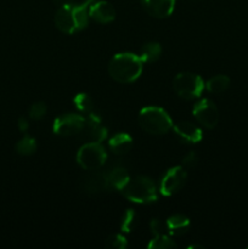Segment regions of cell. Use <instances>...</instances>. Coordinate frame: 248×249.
I'll return each mask as SVG.
<instances>
[{"label":"cell","instance_id":"cell-16","mask_svg":"<svg viewBox=\"0 0 248 249\" xmlns=\"http://www.w3.org/2000/svg\"><path fill=\"white\" fill-rule=\"evenodd\" d=\"M107 177H108L109 187L114 190H118V191H122V189L130 180L128 170L124 167H121V165H117V167L112 168L109 170V173H107Z\"/></svg>","mask_w":248,"mask_h":249},{"label":"cell","instance_id":"cell-13","mask_svg":"<svg viewBox=\"0 0 248 249\" xmlns=\"http://www.w3.org/2000/svg\"><path fill=\"white\" fill-rule=\"evenodd\" d=\"M83 190L85 194L89 195L101 194V192L111 190L107 173H94L89 175L83 182Z\"/></svg>","mask_w":248,"mask_h":249},{"label":"cell","instance_id":"cell-12","mask_svg":"<svg viewBox=\"0 0 248 249\" xmlns=\"http://www.w3.org/2000/svg\"><path fill=\"white\" fill-rule=\"evenodd\" d=\"M89 16L99 23H109L116 18V10L108 1L92 2L89 9Z\"/></svg>","mask_w":248,"mask_h":249},{"label":"cell","instance_id":"cell-6","mask_svg":"<svg viewBox=\"0 0 248 249\" xmlns=\"http://www.w3.org/2000/svg\"><path fill=\"white\" fill-rule=\"evenodd\" d=\"M107 158L106 150L100 142H88L79 148L77 162L83 169L96 170L105 164Z\"/></svg>","mask_w":248,"mask_h":249},{"label":"cell","instance_id":"cell-1","mask_svg":"<svg viewBox=\"0 0 248 249\" xmlns=\"http://www.w3.org/2000/svg\"><path fill=\"white\" fill-rule=\"evenodd\" d=\"M95 0H82L79 4L66 2L55 15V24L67 34L82 31L89 23V9Z\"/></svg>","mask_w":248,"mask_h":249},{"label":"cell","instance_id":"cell-5","mask_svg":"<svg viewBox=\"0 0 248 249\" xmlns=\"http://www.w3.org/2000/svg\"><path fill=\"white\" fill-rule=\"evenodd\" d=\"M204 85L202 78L194 73H180L173 80L175 94L185 100H194L201 96Z\"/></svg>","mask_w":248,"mask_h":249},{"label":"cell","instance_id":"cell-21","mask_svg":"<svg viewBox=\"0 0 248 249\" xmlns=\"http://www.w3.org/2000/svg\"><path fill=\"white\" fill-rule=\"evenodd\" d=\"M150 249H170V248H177V243L167 235H157L155 238L150 241L147 246Z\"/></svg>","mask_w":248,"mask_h":249},{"label":"cell","instance_id":"cell-8","mask_svg":"<svg viewBox=\"0 0 248 249\" xmlns=\"http://www.w3.org/2000/svg\"><path fill=\"white\" fill-rule=\"evenodd\" d=\"M192 113L196 121L207 129L215 128L219 122L218 107L208 99H203L195 104Z\"/></svg>","mask_w":248,"mask_h":249},{"label":"cell","instance_id":"cell-2","mask_svg":"<svg viewBox=\"0 0 248 249\" xmlns=\"http://www.w3.org/2000/svg\"><path fill=\"white\" fill-rule=\"evenodd\" d=\"M143 62L140 56L134 53H118L108 65V73L112 79L122 84L133 83L140 77Z\"/></svg>","mask_w":248,"mask_h":249},{"label":"cell","instance_id":"cell-18","mask_svg":"<svg viewBox=\"0 0 248 249\" xmlns=\"http://www.w3.org/2000/svg\"><path fill=\"white\" fill-rule=\"evenodd\" d=\"M162 53V46L156 41L146 43L140 50V58L143 63H151L157 61Z\"/></svg>","mask_w":248,"mask_h":249},{"label":"cell","instance_id":"cell-25","mask_svg":"<svg viewBox=\"0 0 248 249\" xmlns=\"http://www.w3.org/2000/svg\"><path fill=\"white\" fill-rule=\"evenodd\" d=\"M106 247L114 249H125L128 247V242L122 235H112L106 240Z\"/></svg>","mask_w":248,"mask_h":249},{"label":"cell","instance_id":"cell-22","mask_svg":"<svg viewBox=\"0 0 248 249\" xmlns=\"http://www.w3.org/2000/svg\"><path fill=\"white\" fill-rule=\"evenodd\" d=\"M74 105L77 106V108L79 109L83 113H91L94 112V101H92L91 97L89 96L85 92H80L77 96L74 97Z\"/></svg>","mask_w":248,"mask_h":249},{"label":"cell","instance_id":"cell-10","mask_svg":"<svg viewBox=\"0 0 248 249\" xmlns=\"http://www.w3.org/2000/svg\"><path fill=\"white\" fill-rule=\"evenodd\" d=\"M82 133H84V138H87L89 142H102L107 136V129L102 125L100 117L95 112H91L87 114Z\"/></svg>","mask_w":248,"mask_h":249},{"label":"cell","instance_id":"cell-29","mask_svg":"<svg viewBox=\"0 0 248 249\" xmlns=\"http://www.w3.org/2000/svg\"><path fill=\"white\" fill-rule=\"evenodd\" d=\"M55 1L56 2H65V4H66V2H67L68 0H55Z\"/></svg>","mask_w":248,"mask_h":249},{"label":"cell","instance_id":"cell-3","mask_svg":"<svg viewBox=\"0 0 248 249\" xmlns=\"http://www.w3.org/2000/svg\"><path fill=\"white\" fill-rule=\"evenodd\" d=\"M138 121L141 129L152 135H163L173 128L169 114L159 107H145L139 113Z\"/></svg>","mask_w":248,"mask_h":249},{"label":"cell","instance_id":"cell-27","mask_svg":"<svg viewBox=\"0 0 248 249\" xmlns=\"http://www.w3.org/2000/svg\"><path fill=\"white\" fill-rule=\"evenodd\" d=\"M197 162H198V156L195 152H189L185 156L184 160H182V164L187 168L195 167L197 164Z\"/></svg>","mask_w":248,"mask_h":249},{"label":"cell","instance_id":"cell-9","mask_svg":"<svg viewBox=\"0 0 248 249\" xmlns=\"http://www.w3.org/2000/svg\"><path fill=\"white\" fill-rule=\"evenodd\" d=\"M187 179V174L182 167H174L168 170L162 178L160 181V192L164 196H173L180 191L182 186L185 185Z\"/></svg>","mask_w":248,"mask_h":249},{"label":"cell","instance_id":"cell-17","mask_svg":"<svg viewBox=\"0 0 248 249\" xmlns=\"http://www.w3.org/2000/svg\"><path fill=\"white\" fill-rule=\"evenodd\" d=\"M108 145L114 155H125L133 147V139L128 134L119 133L109 140Z\"/></svg>","mask_w":248,"mask_h":249},{"label":"cell","instance_id":"cell-19","mask_svg":"<svg viewBox=\"0 0 248 249\" xmlns=\"http://www.w3.org/2000/svg\"><path fill=\"white\" fill-rule=\"evenodd\" d=\"M229 85H230V78L223 74L215 75L206 83L207 90L213 94H220V92L225 91Z\"/></svg>","mask_w":248,"mask_h":249},{"label":"cell","instance_id":"cell-23","mask_svg":"<svg viewBox=\"0 0 248 249\" xmlns=\"http://www.w3.org/2000/svg\"><path fill=\"white\" fill-rule=\"evenodd\" d=\"M139 219L138 214H136L135 211L133 209H128V211L124 213L123 219H122L121 223V229L123 232H131L134 229L138 226Z\"/></svg>","mask_w":248,"mask_h":249},{"label":"cell","instance_id":"cell-4","mask_svg":"<svg viewBox=\"0 0 248 249\" xmlns=\"http://www.w3.org/2000/svg\"><path fill=\"white\" fill-rule=\"evenodd\" d=\"M122 194L126 199L134 203L147 204L157 199V189L150 178L136 177L129 180L128 184L122 189Z\"/></svg>","mask_w":248,"mask_h":249},{"label":"cell","instance_id":"cell-15","mask_svg":"<svg viewBox=\"0 0 248 249\" xmlns=\"http://www.w3.org/2000/svg\"><path fill=\"white\" fill-rule=\"evenodd\" d=\"M165 224H167L168 233L172 236L185 235L191 225L189 218L182 214H175V215L169 216Z\"/></svg>","mask_w":248,"mask_h":249},{"label":"cell","instance_id":"cell-14","mask_svg":"<svg viewBox=\"0 0 248 249\" xmlns=\"http://www.w3.org/2000/svg\"><path fill=\"white\" fill-rule=\"evenodd\" d=\"M174 133L181 140L190 143L199 142L202 140V138H203L201 129L195 125V124L190 123V122H180V123L175 124Z\"/></svg>","mask_w":248,"mask_h":249},{"label":"cell","instance_id":"cell-24","mask_svg":"<svg viewBox=\"0 0 248 249\" xmlns=\"http://www.w3.org/2000/svg\"><path fill=\"white\" fill-rule=\"evenodd\" d=\"M46 111H48V107L44 102H35L29 108V117L34 121H39V119L44 118V116L46 114Z\"/></svg>","mask_w":248,"mask_h":249},{"label":"cell","instance_id":"cell-20","mask_svg":"<svg viewBox=\"0 0 248 249\" xmlns=\"http://www.w3.org/2000/svg\"><path fill=\"white\" fill-rule=\"evenodd\" d=\"M16 152L21 156H31L38 148V143L34 138L29 135H24L18 142L16 143Z\"/></svg>","mask_w":248,"mask_h":249},{"label":"cell","instance_id":"cell-11","mask_svg":"<svg viewBox=\"0 0 248 249\" xmlns=\"http://www.w3.org/2000/svg\"><path fill=\"white\" fill-rule=\"evenodd\" d=\"M141 2L143 9L156 18L169 17L175 6V0H141Z\"/></svg>","mask_w":248,"mask_h":249},{"label":"cell","instance_id":"cell-7","mask_svg":"<svg viewBox=\"0 0 248 249\" xmlns=\"http://www.w3.org/2000/svg\"><path fill=\"white\" fill-rule=\"evenodd\" d=\"M85 118L79 114H63L53 122V133L60 136H74L82 133Z\"/></svg>","mask_w":248,"mask_h":249},{"label":"cell","instance_id":"cell-28","mask_svg":"<svg viewBox=\"0 0 248 249\" xmlns=\"http://www.w3.org/2000/svg\"><path fill=\"white\" fill-rule=\"evenodd\" d=\"M17 125H18V129L21 131H27L29 128V123H28V119L26 117H21L17 122Z\"/></svg>","mask_w":248,"mask_h":249},{"label":"cell","instance_id":"cell-26","mask_svg":"<svg viewBox=\"0 0 248 249\" xmlns=\"http://www.w3.org/2000/svg\"><path fill=\"white\" fill-rule=\"evenodd\" d=\"M150 228H151V231H152V233L155 236L168 233L167 224L163 223V221L159 220V219H153L150 224Z\"/></svg>","mask_w":248,"mask_h":249}]
</instances>
